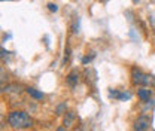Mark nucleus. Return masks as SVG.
Masks as SVG:
<instances>
[{
	"mask_svg": "<svg viewBox=\"0 0 155 131\" xmlns=\"http://www.w3.org/2000/svg\"><path fill=\"white\" fill-rule=\"evenodd\" d=\"M8 124L14 130H24L33 127V119L24 110H12L8 115Z\"/></svg>",
	"mask_w": 155,
	"mask_h": 131,
	"instance_id": "nucleus-1",
	"label": "nucleus"
},
{
	"mask_svg": "<svg viewBox=\"0 0 155 131\" xmlns=\"http://www.w3.org/2000/svg\"><path fill=\"white\" fill-rule=\"evenodd\" d=\"M93 58H94V54H91V55L84 57V60H82V64H87V63H90V61H91Z\"/></svg>",
	"mask_w": 155,
	"mask_h": 131,
	"instance_id": "nucleus-9",
	"label": "nucleus"
},
{
	"mask_svg": "<svg viewBox=\"0 0 155 131\" xmlns=\"http://www.w3.org/2000/svg\"><path fill=\"white\" fill-rule=\"evenodd\" d=\"M151 90L149 88H146V87H143V88H139L137 90V97H139V100L140 101H148L149 98H151Z\"/></svg>",
	"mask_w": 155,
	"mask_h": 131,
	"instance_id": "nucleus-4",
	"label": "nucleus"
},
{
	"mask_svg": "<svg viewBox=\"0 0 155 131\" xmlns=\"http://www.w3.org/2000/svg\"><path fill=\"white\" fill-rule=\"evenodd\" d=\"M66 82H67L69 87L73 88V87L78 84V73L76 72H70V73L67 75V77H66Z\"/></svg>",
	"mask_w": 155,
	"mask_h": 131,
	"instance_id": "nucleus-5",
	"label": "nucleus"
},
{
	"mask_svg": "<svg viewBox=\"0 0 155 131\" xmlns=\"http://www.w3.org/2000/svg\"><path fill=\"white\" fill-rule=\"evenodd\" d=\"M63 109H66V104H60V106L57 107V113H58V115H61Z\"/></svg>",
	"mask_w": 155,
	"mask_h": 131,
	"instance_id": "nucleus-10",
	"label": "nucleus"
},
{
	"mask_svg": "<svg viewBox=\"0 0 155 131\" xmlns=\"http://www.w3.org/2000/svg\"><path fill=\"white\" fill-rule=\"evenodd\" d=\"M25 91H27V94H28L30 97H33L35 100H42V98H43V94L40 93V91H38V90H35V88H30V87H28Z\"/></svg>",
	"mask_w": 155,
	"mask_h": 131,
	"instance_id": "nucleus-7",
	"label": "nucleus"
},
{
	"mask_svg": "<svg viewBox=\"0 0 155 131\" xmlns=\"http://www.w3.org/2000/svg\"><path fill=\"white\" fill-rule=\"evenodd\" d=\"M69 60V48H66V55H64V61Z\"/></svg>",
	"mask_w": 155,
	"mask_h": 131,
	"instance_id": "nucleus-11",
	"label": "nucleus"
},
{
	"mask_svg": "<svg viewBox=\"0 0 155 131\" xmlns=\"http://www.w3.org/2000/svg\"><path fill=\"white\" fill-rule=\"evenodd\" d=\"M73 119H75V113H73V112H67V113H66V115H64V119H63V125H64V128L72 127Z\"/></svg>",
	"mask_w": 155,
	"mask_h": 131,
	"instance_id": "nucleus-6",
	"label": "nucleus"
},
{
	"mask_svg": "<svg viewBox=\"0 0 155 131\" xmlns=\"http://www.w3.org/2000/svg\"><path fill=\"white\" fill-rule=\"evenodd\" d=\"M48 9L51 11V12H57L58 11V6L55 3H48Z\"/></svg>",
	"mask_w": 155,
	"mask_h": 131,
	"instance_id": "nucleus-8",
	"label": "nucleus"
},
{
	"mask_svg": "<svg viewBox=\"0 0 155 131\" xmlns=\"http://www.w3.org/2000/svg\"><path fill=\"white\" fill-rule=\"evenodd\" d=\"M57 131H64V128H63V127H58Z\"/></svg>",
	"mask_w": 155,
	"mask_h": 131,
	"instance_id": "nucleus-12",
	"label": "nucleus"
},
{
	"mask_svg": "<svg viewBox=\"0 0 155 131\" xmlns=\"http://www.w3.org/2000/svg\"><path fill=\"white\" fill-rule=\"evenodd\" d=\"M151 125V118L148 115H140L133 124V131H146Z\"/></svg>",
	"mask_w": 155,
	"mask_h": 131,
	"instance_id": "nucleus-3",
	"label": "nucleus"
},
{
	"mask_svg": "<svg viewBox=\"0 0 155 131\" xmlns=\"http://www.w3.org/2000/svg\"><path fill=\"white\" fill-rule=\"evenodd\" d=\"M131 82H133V85H137V87H146V85H149L151 82H152V77L149 75H146V73H143L140 69H137V67H133L131 69Z\"/></svg>",
	"mask_w": 155,
	"mask_h": 131,
	"instance_id": "nucleus-2",
	"label": "nucleus"
}]
</instances>
